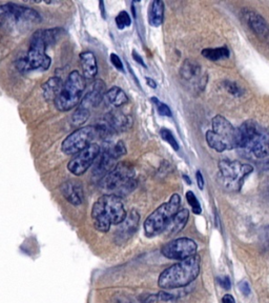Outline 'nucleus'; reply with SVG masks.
<instances>
[{
	"label": "nucleus",
	"instance_id": "obj_8",
	"mask_svg": "<svg viewBox=\"0 0 269 303\" xmlns=\"http://www.w3.org/2000/svg\"><path fill=\"white\" fill-rule=\"evenodd\" d=\"M219 171L221 182L225 189L230 192H239L246 177L253 171V167L239 161L221 160L219 162Z\"/></svg>",
	"mask_w": 269,
	"mask_h": 303
},
{
	"label": "nucleus",
	"instance_id": "obj_24",
	"mask_svg": "<svg viewBox=\"0 0 269 303\" xmlns=\"http://www.w3.org/2000/svg\"><path fill=\"white\" fill-rule=\"evenodd\" d=\"M62 79L60 77L54 76L50 78L47 82L42 85V90H44V95L47 100H56L62 90Z\"/></svg>",
	"mask_w": 269,
	"mask_h": 303
},
{
	"label": "nucleus",
	"instance_id": "obj_3",
	"mask_svg": "<svg viewBox=\"0 0 269 303\" xmlns=\"http://www.w3.org/2000/svg\"><path fill=\"white\" fill-rule=\"evenodd\" d=\"M201 258L197 254L164 270L159 276L158 285L164 290H173L190 284L199 276Z\"/></svg>",
	"mask_w": 269,
	"mask_h": 303
},
{
	"label": "nucleus",
	"instance_id": "obj_21",
	"mask_svg": "<svg viewBox=\"0 0 269 303\" xmlns=\"http://www.w3.org/2000/svg\"><path fill=\"white\" fill-rule=\"evenodd\" d=\"M189 218V212L186 209L179 210L178 213L172 218L171 222L168 223L167 227L164 230V234L167 236H174L185 227Z\"/></svg>",
	"mask_w": 269,
	"mask_h": 303
},
{
	"label": "nucleus",
	"instance_id": "obj_26",
	"mask_svg": "<svg viewBox=\"0 0 269 303\" xmlns=\"http://www.w3.org/2000/svg\"><path fill=\"white\" fill-rule=\"evenodd\" d=\"M106 104L110 105L111 107L119 108L125 104L129 103V97L118 86H114L110 90H108L104 96Z\"/></svg>",
	"mask_w": 269,
	"mask_h": 303
},
{
	"label": "nucleus",
	"instance_id": "obj_5",
	"mask_svg": "<svg viewBox=\"0 0 269 303\" xmlns=\"http://www.w3.org/2000/svg\"><path fill=\"white\" fill-rule=\"evenodd\" d=\"M39 13L31 8L7 4L0 6V31L11 33L25 25L40 22Z\"/></svg>",
	"mask_w": 269,
	"mask_h": 303
},
{
	"label": "nucleus",
	"instance_id": "obj_31",
	"mask_svg": "<svg viewBox=\"0 0 269 303\" xmlns=\"http://www.w3.org/2000/svg\"><path fill=\"white\" fill-rule=\"evenodd\" d=\"M186 200L188 202V205L191 207V210H193V212L195 214L200 215L202 213V208H201L200 202H199V200H198V198L196 197V195L193 192L188 191L186 193Z\"/></svg>",
	"mask_w": 269,
	"mask_h": 303
},
{
	"label": "nucleus",
	"instance_id": "obj_39",
	"mask_svg": "<svg viewBox=\"0 0 269 303\" xmlns=\"http://www.w3.org/2000/svg\"><path fill=\"white\" fill-rule=\"evenodd\" d=\"M196 176H197V181H198V185H199V189L203 190V187H204V179H203V176H202V173L200 171H198Z\"/></svg>",
	"mask_w": 269,
	"mask_h": 303
},
{
	"label": "nucleus",
	"instance_id": "obj_18",
	"mask_svg": "<svg viewBox=\"0 0 269 303\" xmlns=\"http://www.w3.org/2000/svg\"><path fill=\"white\" fill-rule=\"evenodd\" d=\"M60 190L64 198L69 202L70 205L79 206L84 200V194L81 183L75 180H68L64 182L61 186Z\"/></svg>",
	"mask_w": 269,
	"mask_h": 303
},
{
	"label": "nucleus",
	"instance_id": "obj_15",
	"mask_svg": "<svg viewBox=\"0 0 269 303\" xmlns=\"http://www.w3.org/2000/svg\"><path fill=\"white\" fill-rule=\"evenodd\" d=\"M139 222H140L139 213L136 210L131 211L126 215V218L124 219V221L120 223V226L116 234V241L121 244L129 240L137 230L139 226Z\"/></svg>",
	"mask_w": 269,
	"mask_h": 303
},
{
	"label": "nucleus",
	"instance_id": "obj_25",
	"mask_svg": "<svg viewBox=\"0 0 269 303\" xmlns=\"http://www.w3.org/2000/svg\"><path fill=\"white\" fill-rule=\"evenodd\" d=\"M164 19V4L161 0H155L151 3L148 12L149 24L158 27L162 24Z\"/></svg>",
	"mask_w": 269,
	"mask_h": 303
},
{
	"label": "nucleus",
	"instance_id": "obj_41",
	"mask_svg": "<svg viewBox=\"0 0 269 303\" xmlns=\"http://www.w3.org/2000/svg\"><path fill=\"white\" fill-rule=\"evenodd\" d=\"M133 58L139 63V64H141L142 66H144V68H146V65H145V63H144V61L142 60V58H141V56H139L138 54H137V52L136 51H134L133 52Z\"/></svg>",
	"mask_w": 269,
	"mask_h": 303
},
{
	"label": "nucleus",
	"instance_id": "obj_10",
	"mask_svg": "<svg viewBox=\"0 0 269 303\" xmlns=\"http://www.w3.org/2000/svg\"><path fill=\"white\" fill-rule=\"evenodd\" d=\"M97 135H99L97 126L91 125L80 127L63 140L61 150L65 155L78 154L89 148Z\"/></svg>",
	"mask_w": 269,
	"mask_h": 303
},
{
	"label": "nucleus",
	"instance_id": "obj_29",
	"mask_svg": "<svg viewBox=\"0 0 269 303\" xmlns=\"http://www.w3.org/2000/svg\"><path fill=\"white\" fill-rule=\"evenodd\" d=\"M91 115V111L84 109L82 107H78L77 110L73 113V116H72V123L76 126H79L81 124H83L86 122Z\"/></svg>",
	"mask_w": 269,
	"mask_h": 303
},
{
	"label": "nucleus",
	"instance_id": "obj_44",
	"mask_svg": "<svg viewBox=\"0 0 269 303\" xmlns=\"http://www.w3.org/2000/svg\"><path fill=\"white\" fill-rule=\"evenodd\" d=\"M263 170H269V159L268 160H265L263 162V165H262Z\"/></svg>",
	"mask_w": 269,
	"mask_h": 303
},
{
	"label": "nucleus",
	"instance_id": "obj_35",
	"mask_svg": "<svg viewBox=\"0 0 269 303\" xmlns=\"http://www.w3.org/2000/svg\"><path fill=\"white\" fill-rule=\"evenodd\" d=\"M110 61L118 71L120 72H124V68H123V63L122 60L120 59V57L116 54H110Z\"/></svg>",
	"mask_w": 269,
	"mask_h": 303
},
{
	"label": "nucleus",
	"instance_id": "obj_17",
	"mask_svg": "<svg viewBox=\"0 0 269 303\" xmlns=\"http://www.w3.org/2000/svg\"><path fill=\"white\" fill-rule=\"evenodd\" d=\"M105 94V83L100 79L96 80L93 83L92 90L84 96L79 106L91 111L93 108H96L100 105Z\"/></svg>",
	"mask_w": 269,
	"mask_h": 303
},
{
	"label": "nucleus",
	"instance_id": "obj_4",
	"mask_svg": "<svg viewBox=\"0 0 269 303\" xmlns=\"http://www.w3.org/2000/svg\"><path fill=\"white\" fill-rule=\"evenodd\" d=\"M99 185L108 195L121 197L129 194L137 185L135 171L129 163H118L114 170L99 181Z\"/></svg>",
	"mask_w": 269,
	"mask_h": 303
},
{
	"label": "nucleus",
	"instance_id": "obj_23",
	"mask_svg": "<svg viewBox=\"0 0 269 303\" xmlns=\"http://www.w3.org/2000/svg\"><path fill=\"white\" fill-rule=\"evenodd\" d=\"M107 125H105L109 131H124L127 127H130L131 121L130 118L124 116L121 113L111 112L107 115Z\"/></svg>",
	"mask_w": 269,
	"mask_h": 303
},
{
	"label": "nucleus",
	"instance_id": "obj_16",
	"mask_svg": "<svg viewBox=\"0 0 269 303\" xmlns=\"http://www.w3.org/2000/svg\"><path fill=\"white\" fill-rule=\"evenodd\" d=\"M261 126L252 120H247L241 124L238 132V149H247L249 150L250 144L254 137L259 133Z\"/></svg>",
	"mask_w": 269,
	"mask_h": 303
},
{
	"label": "nucleus",
	"instance_id": "obj_9",
	"mask_svg": "<svg viewBox=\"0 0 269 303\" xmlns=\"http://www.w3.org/2000/svg\"><path fill=\"white\" fill-rule=\"evenodd\" d=\"M100 153V157H99L93 171V175L95 178H99L101 180L117 166L119 158L126 154V148L123 141H118L115 144L107 142L104 150Z\"/></svg>",
	"mask_w": 269,
	"mask_h": 303
},
{
	"label": "nucleus",
	"instance_id": "obj_34",
	"mask_svg": "<svg viewBox=\"0 0 269 303\" xmlns=\"http://www.w3.org/2000/svg\"><path fill=\"white\" fill-rule=\"evenodd\" d=\"M224 86H225V89L227 90L234 96H241V95H243L242 89H241L240 86L237 83H235V82L226 81L225 84H224Z\"/></svg>",
	"mask_w": 269,
	"mask_h": 303
},
{
	"label": "nucleus",
	"instance_id": "obj_2",
	"mask_svg": "<svg viewBox=\"0 0 269 303\" xmlns=\"http://www.w3.org/2000/svg\"><path fill=\"white\" fill-rule=\"evenodd\" d=\"M126 211L122 198L104 194L99 198L92 209L94 226L99 232H108L112 224H120L126 218Z\"/></svg>",
	"mask_w": 269,
	"mask_h": 303
},
{
	"label": "nucleus",
	"instance_id": "obj_32",
	"mask_svg": "<svg viewBox=\"0 0 269 303\" xmlns=\"http://www.w3.org/2000/svg\"><path fill=\"white\" fill-rule=\"evenodd\" d=\"M160 135L167 143H169V146H171L175 151L179 150V144H178L175 136L173 135V133L171 131H169V129L162 128L160 131Z\"/></svg>",
	"mask_w": 269,
	"mask_h": 303
},
{
	"label": "nucleus",
	"instance_id": "obj_6",
	"mask_svg": "<svg viewBox=\"0 0 269 303\" xmlns=\"http://www.w3.org/2000/svg\"><path fill=\"white\" fill-rule=\"evenodd\" d=\"M181 205V198L174 194L165 204L156 209L144 221V232L147 237H155L164 233L168 223L178 213Z\"/></svg>",
	"mask_w": 269,
	"mask_h": 303
},
{
	"label": "nucleus",
	"instance_id": "obj_20",
	"mask_svg": "<svg viewBox=\"0 0 269 303\" xmlns=\"http://www.w3.org/2000/svg\"><path fill=\"white\" fill-rule=\"evenodd\" d=\"M202 69L201 65L198 63L197 61H194L191 59H186L182 63L181 70H180V75L183 79L185 80H193L196 79L198 81V84H199V89L203 90V86H205V82H203L202 79Z\"/></svg>",
	"mask_w": 269,
	"mask_h": 303
},
{
	"label": "nucleus",
	"instance_id": "obj_22",
	"mask_svg": "<svg viewBox=\"0 0 269 303\" xmlns=\"http://www.w3.org/2000/svg\"><path fill=\"white\" fill-rule=\"evenodd\" d=\"M82 71H83V77L87 79H93L96 77L98 66H97V60L94 53L88 51L83 52L79 56Z\"/></svg>",
	"mask_w": 269,
	"mask_h": 303
},
{
	"label": "nucleus",
	"instance_id": "obj_36",
	"mask_svg": "<svg viewBox=\"0 0 269 303\" xmlns=\"http://www.w3.org/2000/svg\"><path fill=\"white\" fill-rule=\"evenodd\" d=\"M238 287H239L240 292L242 293L243 295H245V296H248V295H250L251 288H250V285H249V283H248L246 280H242V281H240V282L238 283Z\"/></svg>",
	"mask_w": 269,
	"mask_h": 303
},
{
	"label": "nucleus",
	"instance_id": "obj_28",
	"mask_svg": "<svg viewBox=\"0 0 269 303\" xmlns=\"http://www.w3.org/2000/svg\"><path fill=\"white\" fill-rule=\"evenodd\" d=\"M206 141L211 149H214L215 151H217L219 153L227 150L225 147V144L223 143V141L212 131H208L206 133Z\"/></svg>",
	"mask_w": 269,
	"mask_h": 303
},
{
	"label": "nucleus",
	"instance_id": "obj_7",
	"mask_svg": "<svg viewBox=\"0 0 269 303\" xmlns=\"http://www.w3.org/2000/svg\"><path fill=\"white\" fill-rule=\"evenodd\" d=\"M86 88V78L78 71H73L67 76L60 94L56 98L55 107L61 112L73 110L79 103H81V98Z\"/></svg>",
	"mask_w": 269,
	"mask_h": 303
},
{
	"label": "nucleus",
	"instance_id": "obj_30",
	"mask_svg": "<svg viewBox=\"0 0 269 303\" xmlns=\"http://www.w3.org/2000/svg\"><path fill=\"white\" fill-rule=\"evenodd\" d=\"M131 23H132V19L130 14L125 11L120 12L119 15L116 17V24L119 30H123V28L130 26Z\"/></svg>",
	"mask_w": 269,
	"mask_h": 303
},
{
	"label": "nucleus",
	"instance_id": "obj_12",
	"mask_svg": "<svg viewBox=\"0 0 269 303\" xmlns=\"http://www.w3.org/2000/svg\"><path fill=\"white\" fill-rule=\"evenodd\" d=\"M100 152V146L97 143H92L89 148L78 153L73 159L67 163L68 171L76 176L83 175L96 161Z\"/></svg>",
	"mask_w": 269,
	"mask_h": 303
},
{
	"label": "nucleus",
	"instance_id": "obj_11",
	"mask_svg": "<svg viewBox=\"0 0 269 303\" xmlns=\"http://www.w3.org/2000/svg\"><path fill=\"white\" fill-rule=\"evenodd\" d=\"M198 245L190 238H178L169 241L162 248V255L173 260H184L196 255Z\"/></svg>",
	"mask_w": 269,
	"mask_h": 303
},
{
	"label": "nucleus",
	"instance_id": "obj_40",
	"mask_svg": "<svg viewBox=\"0 0 269 303\" xmlns=\"http://www.w3.org/2000/svg\"><path fill=\"white\" fill-rule=\"evenodd\" d=\"M222 303H236V300L230 294H226L222 298Z\"/></svg>",
	"mask_w": 269,
	"mask_h": 303
},
{
	"label": "nucleus",
	"instance_id": "obj_38",
	"mask_svg": "<svg viewBox=\"0 0 269 303\" xmlns=\"http://www.w3.org/2000/svg\"><path fill=\"white\" fill-rule=\"evenodd\" d=\"M261 237H262L264 243L267 245V247H269V225L264 226V227L262 228Z\"/></svg>",
	"mask_w": 269,
	"mask_h": 303
},
{
	"label": "nucleus",
	"instance_id": "obj_43",
	"mask_svg": "<svg viewBox=\"0 0 269 303\" xmlns=\"http://www.w3.org/2000/svg\"><path fill=\"white\" fill-rule=\"evenodd\" d=\"M146 82H147V84L150 86V88H152V89L157 88V83H156L152 79H150V78H146Z\"/></svg>",
	"mask_w": 269,
	"mask_h": 303
},
{
	"label": "nucleus",
	"instance_id": "obj_19",
	"mask_svg": "<svg viewBox=\"0 0 269 303\" xmlns=\"http://www.w3.org/2000/svg\"><path fill=\"white\" fill-rule=\"evenodd\" d=\"M249 151L259 159H263L269 156V132L264 128H260L259 133L252 140Z\"/></svg>",
	"mask_w": 269,
	"mask_h": 303
},
{
	"label": "nucleus",
	"instance_id": "obj_45",
	"mask_svg": "<svg viewBox=\"0 0 269 303\" xmlns=\"http://www.w3.org/2000/svg\"><path fill=\"white\" fill-rule=\"evenodd\" d=\"M266 190H267V192H269V178H268V180H267V182H266Z\"/></svg>",
	"mask_w": 269,
	"mask_h": 303
},
{
	"label": "nucleus",
	"instance_id": "obj_42",
	"mask_svg": "<svg viewBox=\"0 0 269 303\" xmlns=\"http://www.w3.org/2000/svg\"><path fill=\"white\" fill-rule=\"evenodd\" d=\"M159 298L161 299V300H164V301H169V300H173L174 299V296L173 295H171V294H168V293H160L159 294Z\"/></svg>",
	"mask_w": 269,
	"mask_h": 303
},
{
	"label": "nucleus",
	"instance_id": "obj_13",
	"mask_svg": "<svg viewBox=\"0 0 269 303\" xmlns=\"http://www.w3.org/2000/svg\"><path fill=\"white\" fill-rule=\"evenodd\" d=\"M212 132H214L225 144L227 150L238 149V132L237 128L221 115L212 119Z\"/></svg>",
	"mask_w": 269,
	"mask_h": 303
},
{
	"label": "nucleus",
	"instance_id": "obj_37",
	"mask_svg": "<svg viewBox=\"0 0 269 303\" xmlns=\"http://www.w3.org/2000/svg\"><path fill=\"white\" fill-rule=\"evenodd\" d=\"M218 282L220 284V286H222L225 290H229L232 287V281L229 279V277L227 276H223V277H219L218 278Z\"/></svg>",
	"mask_w": 269,
	"mask_h": 303
},
{
	"label": "nucleus",
	"instance_id": "obj_33",
	"mask_svg": "<svg viewBox=\"0 0 269 303\" xmlns=\"http://www.w3.org/2000/svg\"><path fill=\"white\" fill-rule=\"evenodd\" d=\"M151 101H152V103H153L156 106H157L158 113L161 115V116L172 117V111H171V109L168 108V106H166L165 104L161 103V101H160L158 98H155V97L151 98Z\"/></svg>",
	"mask_w": 269,
	"mask_h": 303
},
{
	"label": "nucleus",
	"instance_id": "obj_27",
	"mask_svg": "<svg viewBox=\"0 0 269 303\" xmlns=\"http://www.w3.org/2000/svg\"><path fill=\"white\" fill-rule=\"evenodd\" d=\"M202 56L211 61H217L229 57V50L225 47L215 48V49H205L202 51Z\"/></svg>",
	"mask_w": 269,
	"mask_h": 303
},
{
	"label": "nucleus",
	"instance_id": "obj_1",
	"mask_svg": "<svg viewBox=\"0 0 269 303\" xmlns=\"http://www.w3.org/2000/svg\"><path fill=\"white\" fill-rule=\"evenodd\" d=\"M62 31L60 28H51V30H38L32 38L30 49L26 55L18 59L16 62L17 69L20 72L31 71H47L50 69L52 60L46 50L53 43L58 40Z\"/></svg>",
	"mask_w": 269,
	"mask_h": 303
},
{
	"label": "nucleus",
	"instance_id": "obj_14",
	"mask_svg": "<svg viewBox=\"0 0 269 303\" xmlns=\"http://www.w3.org/2000/svg\"><path fill=\"white\" fill-rule=\"evenodd\" d=\"M243 18L250 27V30L254 33L261 41L269 45V24L267 21L256 11L250 9H244L242 11Z\"/></svg>",
	"mask_w": 269,
	"mask_h": 303
}]
</instances>
